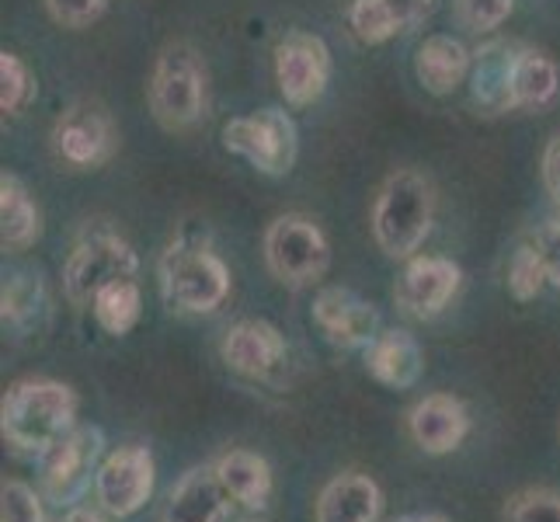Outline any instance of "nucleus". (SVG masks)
I'll return each instance as SVG.
<instances>
[{
  "label": "nucleus",
  "mask_w": 560,
  "mask_h": 522,
  "mask_svg": "<svg viewBox=\"0 0 560 522\" xmlns=\"http://www.w3.org/2000/svg\"><path fill=\"white\" fill-rule=\"evenodd\" d=\"M153 485H158L153 453L147 446H119L102 460L98 477H94V498L108 515L129 519L150 501Z\"/></svg>",
  "instance_id": "nucleus-11"
},
{
  "label": "nucleus",
  "mask_w": 560,
  "mask_h": 522,
  "mask_svg": "<svg viewBox=\"0 0 560 522\" xmlns=\"http://www.w3.org/2000/svg\"><path fill=\"white\" fill-rule=\"evenodd\" d=\"M220 356L230 373L244 380H268L285 366V338L268 321H241L226 327Z\"/></svg>",
  "instance_id": "nucleus-14"
},
{
  "label": "nucleus",
  "mask_w": 560,
  "mask_h": 522,
  "mask_svg": "<svg viewBox=\"0 0 560 522\" xmlns=\"http://www.w3.org/2000/svg\"><path fill=\"white\" fill-rule=\"evenodd\" d=\"M365 373L390 391H408L424 373V352L411 332L404 327H383V332L362 348Z\"/></svg>",
  "instance_id": "nucleus-17"
},
{
  "label": "nucleus",
  "mask_w": 560,
  "mask_h": 522,
  "mask_svg": "<svg viewBox=\"0 0 560 522\" xmlns=\"http://www.w3.org/2000/svg\"><path fill=\"white\" fill-rule=\"evenodd\" d=\"M533 244L539 251V262L547 268V279L560 286V217H550L547 223H539L533 234Z\"/></svg>",
  "instance_id": "nucleus-33"
},
{
  "label": "nucleus",
  "mask_w": 560,
  "mask_h": 522,
  "mask_svg": "<svg viewBox=\"0 0 560 522\" xmlns=\"http://www.w3.org/2000/svg\"><path fill=\"white\" fill-rule=\"evenodd\" d=\"M102 460H105V432L98 425H77L46 456H38L46 498L56 501L60 509L73 506L94 485Z\"/></svg>",
  "instance_id": "nucleus-8"
},
{
  "label": "nucleus",
  "mask_w": 560,
  "mask_h": 522,
  "mask_svg": "<svg viewBox=\"0 0 560 522\" xmlns=\"http://www.w3.org/2000/svg\"><path fill=\"white\" fill-rule=\"evenodd\" d=\"M386 8H390V14L397 18L400 32H408L411 25H418L424 14H429L432 0H383Z\"/></svg>",
  "instance_id": "nucleus-34"
},
{
  "label": "nucleus",
  "mask_w": 560,
  "mask_h": 522,
  "mask_svg": "<svg viewBox=\"0 0 560 522\" xmlns=\"http://www.w3.org/2000/svg\"><path fill=\"white\" fill-rule=\"evenodd\" d=\"M105 4L108 0H46L52 22L63 28H84L91 22H98Z\"/></svg>",
  "instance_id": "nucleus-32"
},
{
  "label": "nucleus",
  "mask_w": 560,
  "mask_h": 522,
  "mask_svg": "<svg viewBox=\"0 0 560 522\" xmlns=\"http://www.w3.org/2000/svg\"><path fill=\"white\" fill-rule=\"evenodd\" d=\"M272 67L282 98L296 108L314 105L331 84V49L320 35L311 32L282 35L272 53Z\"/></svg>",
  "instance_id": "nucleus-10"
},
{
  "label": "nucleus",
  "mask_w": 560,
  "mask_h": 522,
  "mask_svg": "<svg viewBox=\"0 0 560 522\" xmlns=\"http://www.w3.org/2000/svg\"><path fill=\"white\" fill-rule=\"evenodd\" d=\"M94 321H98L108 335H129L137 327L140 314H143V297H140V282L137 279H122L112 282L108 289H102L91 303Z\"/></svg>",
  "instance_id": "nucleus-25"
},
{
  "label": "nucleus",
  "mask_w": 560,
  "mask_h": 522,
  "mask_svg": "<svg viewBox=\"0 0 560 522\" xmlns=\"http://www.w3.org/2000/svg\"><path fill=\"white\" fill-rule=\"evenodd\" d=\"M161 293L178 314H212L230 297V268L217 251L196 241H175L161 255Z\"/></svg>",
  "instance_id": "nucleus-4"
},
{
  "label": "nucleus",
  "mask_w": 560,
  "mask_h": 522,
  "mask_svg": "<svg viewBox=\"0 0 560 522\" xmlns=\"http://www.w3.org/2000/svg\"><path fill=\"white\" fill-rule=\"evenodd\" d=\"M505 522H560V491L553 488L515 491L505 506Z\"/></svg>",
  "instance_id": "nucleus-29"
},
{
  "label": "nucleus",
  "mask_w": 560,
  "mask_h": 522,
  "mask_svg": "<svg viewBox=\"0 0 560 522\" xmlns=\"http://www.w3.org/2000/svg\"><path fill=\"white\" fill-rule=\"evenodd\" d=\"M137 251L112 230H98V234H88L73 244L63 265V293L73 306H91L102 289L122 279H137Z\"/></svg>",
  "instance_id": "nucleus-6"
},
{
  "label": "nucleus",
  "mask_w": 560,
  "mask_h": 522,
  "mask_svg": "<svg viewBox=\"0 0 560 522\" xmlns=\"http://www.w3.org/2000/svg\"><path fill=\"white\" fill-rule=\"evenodd\" d=\"M560 91V73L550 56L523 46L515 63V108H547Z\"/></svg>",
  "instance_id": "nucleus-23"
},
{
  "label": "nucleus",
  "mask_w": 560,
  "mask_h": 522,
  "mask_svg": "<svg viewBox=\"0 0 560 522\" xmlns=\"http://www.w3.org/2000/svg\"><path fill=\"white\" fill-rule=\"evenodd\" d=\"M38 234H43V217L32 202V192L14 174H4L0 178V237H4V247L28 251Z\"/></svg>",
  "instance_id": "nucleus-22"
},
{
  "label": "nucleus",
  "mask_w": 560,
  "mask_h": 522,
  "mask_svg": "<svg viewBox=\"0 0 560 522\" xmlns=\"http://www.w3.org/2000/svg\"><path fill=\"white\" fill-rule=\"evenodd\" d=\"M467 432H470L467 408L453 394H429L408 411V436L429 456L453 453L467 439Z\"/></svg>",
  "instance_id": "nucleus-16"
},
{
  "label": "nucleus",
  "mask_w": 560,
  "mask_h": 522,
  "mask_svg": "<svg viewBox=\"0 0 560 522\" xmlns=\"http://www.w3.org/2000/svg\"><path fill=\"white\" fill-rule=\"evenodd\" d=\"M217 477L223 480L226 495L237 501V506L250 509V512H261L268 509V501H272V467H268V460L250 453V450H230L223 453L217 463Z\"/></svg>",
  "instance_id": "nucleus-21"
},
{
  "label": "nucleus",
  "mask_w": 560,
  "mask_h": 522,
  "mask_svg": "<svg viewBox=\"0 0 560 522\" xmlns=\"http://www.w3.org/2000/svg\"><path fill=\"white\" fill-rule=\"evenodd\" d=\"M383 512V491L370 474H338L317 495V522H376Z\"/></svg>",
  "instance_id": "nucleus-19"
},
{
  "label": "nucleus",
  "mask_w": 560,
  "mask_h": 522,
  "mask_svg": "<svg viewBox=\"0 0 560 522\" xmlns=\"http://www.w3.org/2000/svg\"><path fill=\"white\" fill-rule=\"evenodd\" d=\"M230 498L217 467H191L175 488H171L161 522H226Z\"/></svg>",
  "instance_id": "nucleus-18"
},
{
  "label": "nucleus",
  "mask_w": 560,
  "mask_h": 522,
  "mask_svg": "<svg viewBox=\"0 0 560 522\" xmlns=\"http://www.w3.org/2000/svg\"><path fill=\"white\" fill-rule=\"evenodd\" d=\"M349 25H352V35L365 46H380L400 32L397 18L390 14V8H386L383 0H352Z\"/></svg>",
  "instance_id": "nucleus-26"
},
{
  "label": "nucleus",
  "mask_w": 560,
  "mask_h": 522,
  "mask_svg": "<svg viewBox=\"0 0 560 522\" xmlns=\"http://www.w3.org/2000/svg\"><path fill=\"white\" fill-rule=\"evenodd\" d=\"M35 98V77L22 63V56L4 53L0 56V108L4 115H22Z\"/></svg>",
  "instance_id": "nucleus-28"
},
{
  "label": "nucleus",
  "mask_w": 560,
  "mask_h": 522,
  "mask_svg": "<svg viewBox=\"0 0 560 522\" xmlns=\"http://www.w3.org/2000/svg\"><path fill=\"white\" fill-rule=\"evenodd\" d=\"M46 314V286L32 272H14L11 279H4V289H0V317H4L8 327L14 332H32V324L38 327Z\"/></svg>",
  "instance_id": "nucleus-24"
},
{
  "label": "nucleus",
  "mask_w": 560,
  "mask_h": 522,
  "mask_svg": "<svg viewBox=\"0 0 560 522\" xmlns=\"http://www.w3.org/2000/svg\"><path fill=\"white\" fill-rule=\"evenodd\" d=\"M523 46L518 43H488L474 53V67H470V94L474 105L488 115L501 112H515V63Z\"/></svg>",
  "instance_id": "nucleus-15"
},
{
  "label": "nucleus",
  "mask_w": 560,
  "mask_h": 522,
  "mask_svg": "<svg viewBox=\"0 0 560 522\" xmlns=\"http://www.w3.org/2000/svg\"><path fill=\"white\" fill-rule=\"evenodd\" d=\"M515 0H456V18L470 32H491L512 14Z\"/></svg>",
  "instance_id": "nucleus-31"
},
{
  "label": "nucleus",
  "mask_w": 560,
  "mask_h": 522,
  "mask_svg": "<svg viewBox=\"0 0 560 522\" xmlns=\"http://www.w3.org/2000/svg\"><path fill=\"white\" fill-rule=\"evenodd\" d=\"M550 279H547V268H544V262H539V251H536V244L533 241H526V244H518L515 247V255H512V262H509V293L515 297V300H536L539 293H544V286H547Z\"/></svg>",
  "instance_id": "nucleus-27"
},
{
  "label": "nucleus",
  "mask_w": 560,
  "mask_h": 522,
  "mask_svg": "<svg viewBox=\"0 0 560 522\" xmlns=\"http://www.w3.org/2000/svg\"><path fill=\"white\" fill-rule=\"evenodd\" d=\"M0 522H46L43 495L25 480H4L0 485Z\"/></svg>",
  "instance_id": "nucleus-30"
},
{
  "label": "nucleus",
  "mask_w": 560,
  "mask_h": 522,
  "mask_svg": "<svg viewBox=\"0 0 560 522\" xmlns=\"http://www.w3.org/2000/svg\"><path fill=\"white\" fill-rule=\"evenodd\" d=\"M223 147L268 178H282L296 164V123L282 108H258L223 126Z\"/></svg>",
  "instance_id": "nucleus-5"
},
{
  "label": "nucleus",
  "mask_w": 560,
  "mask_h": 522,
  "mask_svg": "<svg viewBox=\"0 0 560 522\" xmlns=\"http://www.w3.org/2000/svg\"><path fill=\"white\" fill-rule=\"evenodd\" d=\"M115 150H119V129L102 105L77 102L52 126V153L73 171L102 167L115 158Z\"/></svg>",
  "instance_id": "nucleus-9"
},
{
  "label": "nucleus",
  "mask_w": 560,
  "mask_h": 522,
  "mask_svg": "<svg viewBox=\"0 0 560 522\" xmlns=\"http://www.w3.org/2000/svg\"><path fill=\"white\" fill-rule=\"evenodd\" d=\"M265 262L285 286H314L331 265V244L311 217L285 212L265 230Z\"/></svg>",
  "instance_id": "nucleus-7"
},
{
  "label": "nucleus",
  "mask_w": 560,
  "mask_h": 522,
  "mask_svg": "<svg viewBox=\"0 0 560 522\" xmlns=\"http://www.w3.org/2000/svg\"><path fill=\"white\" fill-rule=\"evenodd\" d=\"M544 185L550 192V199L560 206V137H553L544 150Z\"/></svg>",
  "instance_id": "nucleus-35"
},
{
  "label": "nucleus",
  "mask_w": 560,
  "mask_h": 522,
  "mask_svg": "<svg viewBox=\"0 0 560 522\" xmlns=\"http://www.w3.org/2000/svg\"><path fill=\"white\" fill-rule=\"evenodd\" d=\"M470 67H474V56L453 35L424 38L415 53V73H418L421 88L429 94H439V98H446V94H453L463 81H467Z\"/></svg>",
  "instance_id": "nucleus-20"
},
{
  "label": "nucleus",
  "mask_w": 560,
  "mask_h": 522,
  "mask_svg": "<svg viewBox=\"0 0 560 522\" xmlns=\"http://www.w3.org/2000/svg\"><path fill=\"white\" fill-rule=\"evenodd\" d=\"M459 265L439 255H415L404 265L394 286V303L404 317L432 321L450 306L459 289Z\"/></svg>",
  "instance_id": "nucleus-12"
},
{
  "label": "nucleus",
  "mask_w": 560,
  "mask_h": 522,
  "mask_svg": "<svg viewBox=\"0 0 560 522\" xmlns=\"http://www.w3.org/2000/svg\"><path fill=\"white\" fill-rule=\"evenodd\" d=\"M390 522H453L450 515H439V512H411V515H397Z\"/></svg>",
  "instance_id": "nucleus-36"
},
{
  "label": "nucleus",
  "mask_w": 560,
  "mask_h": 522,
  "mask_svg": "<svg viewBox=\"0 0 560 522\" xmlns=\"http://www.w3.org/2000/svg\"><path fill=\"white\" fill-rule=\"evenodd\" d=\"M314 321L338 348H365L380 332V311L345 286H327L314 300Z\"/></svg>",
  "instance_id": "nucleus-13"
},
{
  "label": "nucleus",
  "mask_w": 560,
  "mask_h": 522,
  "mask_svg": "<svg viewBox=\"0 0 560 522\" xmlns=\"http://www.w3.org/2000/svg\"><path fill=\"white\" fill-rule=\"evenodd\" d=\"M60 522H105L98 512H91V509H70Z\"/></svg>",
  "instance_id": "nucleus-37"
},
{
  "label": "nucleus",
  "mask_w": 560,
  "mask_h": 522,
  "mask_svg": "<svg viewBox=\"0 0 560 522\" xmlns=\"http://www.w3.org/2000/svg\"><path fill=\"white\" fill-rule=\"evenodd\" d=\"M77 429V394L60 380H18L0 401V436L28 456H46Z\"/></svg>",
  "instance_id": "nucleus-1"
},
{
  "label": "nucleus",
  "mask_w": 560,
  "mask_h": 522,
  "mask_svg": "<svg viewBox=\"0 0 560 522\" xmlns=\"http://www.w3.org/2000/svg\"><path fill=\"white\" fill-rule=\"evenodd\" d=\"M435 217V192L424 174L404 167L394 171L376 192L373 237L386 258H415Z\"/></svg>",
  "instance_id": "nucleus-2"
},
{
  "label": "nucleus",
  "mask_w": 560,
  "mask_h": 522,
  "mask_svg": "<svg viewBox=\"0 0 560 522\" xmlns=\"http://www.w3.org/2000/svg\"><path fill=\"white\" fill-rule=\"evenodd\" d=\"M150 112L167 132H185L196 126L209 105V77L196 46L167 43L150 73Z\"/></svg>",
  "instance_id": "nucleus-3"
}]
</instances>
